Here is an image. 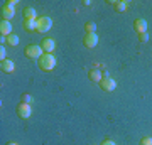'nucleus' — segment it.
<instances>
[{
    "label": "nucleus",
    "instance_id": "1",
    "mask_svg": "<svg viewBox=\"0 0 152 145\" xmlns=\"http://www.w3.org/2000/svg\"><path fill=\"white\" fill-rule=\"evenodd\" d=\"M37 64L42 71H51L56 66V58L53 54H42L37 59Z\"/></svg>",
    "mask_w": 152,
    "mask_h": 145
},
{
    "label": "nucleus",
    "instance_id": "2",
    "mask_svg": "<svg viewBox=\"0 0 152 145\" xmlns=\"http://www.w3.org/2000/svg\"><path fill=\"white\" fill-rule=\"evenodd\" d=\"M17 115H19V118H22V120L31 118V115H32V108H31V105L20 101L19 105H17Z\"/></svg>",
    "mask_w": 152,
    "mask_h": 145
},
{
    "label": "nucleus",
    "instance_id": "3",
    "mask_svg": "<svg viewBox=\"0 0 152 145\" xmlns=\"http://www.w3.org/2000/svg\"><path fill=\"white\" fill-rule=\"evenodd\" d=\"M53 27V20H51V17H39L37 19V32L44 34V32H48L49 29Z\"/></svg>",
    "mask_w": 152,
    "mask_h": 145
},
{
    "label": "nucleus",
    "instance_id": "4",
    "mask_svg": "<svg viewBox=\"0 0 152 145\" xmlns=\"http://www.w3.org/2000/svg\"><path fill=\"white\" fill-rule=\"evenodd\" d=\"M26 56H27L29 59H39L42 56V47L41 46H36V44L27 46L26 47Z\"/></svg>",
    "mask_w": 152,
    "mask_h": 145
},
{
    "label": "nucleus",
    "instance_id": "5",
    "mask_svg": "<svg viewBox=\"0 0 152 145\" xmlns=\"http://www.w3.org/2000/svg\"><path fill=\"white\" fill-rule=\"evenodd\" d=\"M98 85H100V88H102L103 91H107V93L115 91V88H117V83H115V79H112V78H103Z\"/></svg>",
    "mask_w": 152,
    "mask_h": 145
},
{
    "label": "nucleus",
    "instance_id": "6",
    "mask_svg": "<svg viewBox=\"0 0 152 145\" xmlns=\"http://www.w3.org/2000/svg\"><path fill=\"white\" fill-rule=\"evenodd\" d=\"M83 44H85V47H88V49L96 47V44H98L96 32H95V34H86V36H85V39H83Z\"/></svg>",
    "mask_w": 152,
    "mask_h": 145
},
{
    "label": "nucleus",
    "instance_id": "7",
    "mask_svg": "<svg viewBox=\"0 0 152 145\" xmlns=\"http://www.w3.org/2000/svg\"><path fill=\"white\" fill-rule=\"evenodd\" d=\"M0 15H2V20H9L10 22V19L14 15H15V9H12V7H9V5H2V12H0Z\"/></svg>",
    "mask_w": 152,
    "mask_h": 145
},
{
    "label": "nucleus",
    "instance_id": "8",
    "mask_svg": "<svg viewBox=\"0 0 152 145\" xmlns=\"http://www.w3.org/2000/svg\"><path fill=\"white\" fill-rule=\"evenodd\" d=\"M41 47H42V51H46V54H51L53 51H54V47H56V42L53 41V39L46 37V39H42Z\"/></svg>",
    "mask_w": 152,
    "mask_h": 145
},
{
    "label": "nucleus",
    "instance_id": "9",
    "mask_svg": "<svg viewBox=\"0 0 152 145\" xmlns=\"http://www.w3.org/2000/svg\"><path fill=\"white\" fill-rule=\"evenodd\" d=\"M0 34H2V37H9L12 34V24L9 20L0 22Z\"/></svg>",
    "mask_w": 152,
    "mask_h": 145
},
{
    "label": "nucleus",
    "instance_id": "10",
    "mask_svg": "<svg viewBox=\"0 0 152 145\" xmlns=\"http://www.w3.org/2000/svg\"><path fill=\"white\" fill-rule=\"evenodd\" d=\"M134 29H135V32L140 36V34H145L147 32V22L144 19H137L134 22Z\"/></svg>",
    "mask_w": 152,
    "mask_h": 145
},
{
    "label": "nucleus",
    "instance_id": "11",
    "mask_svg": "<svg viewBox=\"0 0 152 145\" xmlns=\"http://www.w3.org/2000/svg\"><path fill=\"white\" fill-rule=\"evenodd\" d=\"M0 69H2V73H12V71L15 69V64H14V61L5 59L0 63Z\"/></svg>",
    "mask_w": 152,
    "mask_h": 145
},
{
    "label": "nucleus",
    "instance_id": "12",
    "mask_svg": "<svg viewBox=\"0 0 152 145\" xmlns=\"http://www.w3.org/2000/svg\"><path fill=\"white\" fill-rule=\"evenodd\" d=\"M88 78H90L93 83H100V81L103 79V74H102V71H98L96 68H95V69H91L88 73Z\"/></svg>",
    "mask_w": 152,
    "mask_h": 145
},
{
    "label": "nucleus",
    "instance_id": "13",
    "mask_svg": "<svg viewBox=\"0 0 152 145\" xmlns=\"http://www.w3.org/2000/svg\"><path fill=\"white\" fill-rule=\"evenodd\" d=\"M24 17H26V20H37V14H36V10L32 7H26L24 9Z\"/></svg>",
    "mask_w": 152,
    "mask_h": 145
},
{
    "label": "nucleus",
    "instance_id": "14",
    "mask_svg": "<svg viewBox=\"0 0 152 145\" xmlns=\"http://www.w3.org/2000/svg\"><path fill=\"white\" fill-rule=\"evenodd\" d=\"M24 29H26L27 32L37 31V20H24Z\"/></svg>",
    "mask_w": 152,
    "mask_h": 145
},
{
    "label": "nucleus",
    "instance_id": "15",
    "mask_svg": "<svg viewBox=\"0 0 152 145\" xmlns=\"http://www.w3.org/2000/svg\"><path fill=\"white\" fill-rule=\"evenodd\" d=\"M113 7L117 12H127L129 10V4L127 2H113Z\"/></svg>",
    "mask_w": 152,
    "mask_h": 145
},
{
    "label": "nucleus",
    "instance_id": "16",
    "mask_svg": "<svg viewBox=\"0 0 152 145\" xmlns=\"http://www.w3.org/2000/svg\"><path fill=\"white\" fill-rule=\"evenodd\" d=\"M85 29H86V34H95L96 32V24L95 22H86Z\"/></svg>",
    "mask_w": 152,
    "mask_h": 145
},
{
    "label": "nucleus",
    "instance_id": "17",
    "mask_svg": "<svg viewBox=\"0 0 152 145\" xmlns=\"http://www.w3.org/2000/svg\"><path fill=\"white\" fill-rule=\"evenodd\" d=\"M7 44H10V46H17V44H19V36L10 34V36L7 37Z\"/></svg>",
    "mask_w": 152,
    "mask_h": 145
},
{
    "label": "nucleus",
    "instance_id": "18",
    "mask_svg": "<svg viewBox=\"0 0 152 145\" xmlns=\"http://www.w3.org/2000/svg\"><path fill=\"white\" fill-rule=\"evenodd\" d=\"M22 101L24 103H29V105H32V96H31V95H27V93H24V95H22Z\"/></svg>",
    "mask_w": 152,
    "mask_h": 145
},
{
    "label": "nucleus",
    "instance_id": "19",
    "mask_svg": "<svg viewBox=\"0 0 152 145\" xmlns=\"http://www.w3.org/2000/svg\"><path fill=\"white\" fill-rule=\"evenodd\" d=\"M140 145H152V138L151 137H144L140 140Z\"/></svg>",
    "mask_w": 152,
    "mask_h": 145
},
{
    "label": "nucleus",
    "instance_id": "20",
    "mask_svg": "<svg viewBox=\"0 0 152 145\" xmlns=\"http://www.w3.org/2000/svg\"><path fill=\"white\" fill-rule=\"evenodd\" d=\"M17 4H19L17 0H7V2H5V5L12 7V9H15V7H17Z\"/></svg>",
    "mask_w": 152,
    "mask_h": 145
},
{
    "label": "nucleus",
    "instance_id": "21",
    "mask_svg": "<svg viewBox=\"0 0 152 145\" xmlns=\"http://www.w3.org/2000/svg\"><path fill=\"white\" fill-rule=\"evenodd\" d=\"M139 41H140V42H147V41H149V34H140V36H139Z\"/></svg>",
    "mask_w": 152,
    "mask_h": 145
},
{
    "label": "nucleus",
    "instance_id": "22",
    "mask_svg": "<svg viewBox=\"0 0 152 145\" xmlns=\"http://www.w3.org/2000/svg\"><path fill=\"white\" fill-rule=\"evenodd\" d=\"M5 47H4V46H2V47H0V61H5Z\"/></svg>",
    "mask_w": 152,
    "mask_h": 145
},
{
    "label": "nucleus",
    "instance_id": "23",
    "mask_svg": "<svg viewBox=\"0 0 152 145\" xmlns=\"http://www.w3.org/2000/svg\"><path fill=\"white\" fill-rule=\"evenodd\" d=\"M102 145H117V144H115V142H112V140H105Z\"/></svg>",
    "mask_w": 152,
    "mask_h": 145
},
{
    "label": "nucleus",
    "instance_id": "24",
    "mask_svg": "<svg viewBox=\"0 0 152 145\" xmlns=\"http://www.w3.org/2000/svg\"><path fill=\"white\" fill-rule=\"evenodd\" d=\"M5 145H19V144H17V142H7Z\"/></svg>",
    "mask_w": 152,
    "mask_h": 145
}]
</instances>
